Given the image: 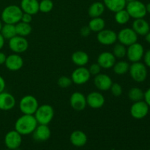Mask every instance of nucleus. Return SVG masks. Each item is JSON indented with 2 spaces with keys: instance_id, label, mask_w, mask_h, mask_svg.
Here are the masks:
<instances>
[{
  "instance_id": "obj_1",
  "label": "nucleus",
  "mask_w": 150,
  "mask_h": 150,
  "mask_svg": "<svg viewBox=\"0 0 150 150\" xmlns=\"http://www.w3.org/2000/svg\"><path fill=\"white\" fill-rule=\"evenodd\" d=\"M37 122L34 115L23 114L19 117L15 123V130L18 132L21 136L32 134L38 126Z\"/></svg>"
},
{
  "instance_id": "obj_2",
  "label": "nucleus",
  "mask_w": 150,
  "mask_h": 150,
  "mask_svg": "<svg viewBox=\"0 0 150 150\" xmlns=\"http://www.w3.org/2000/svg\"><path fill=\"white\" fill-rule=\"evenodd\" d=\"M23 13L20 6L10 4L3 9L1 14V21L4 23L16 25L21 21Z\"/></svg>"
},
{
  "instance_id": "obj_3",
  "label": "nucleus",
  "mask_w": 150,
  "mask_h": 150,
  "mask_svg": "<svg viewBox=\"0 0 150 150\" xmlns=\"http://www.w3.org/2000/svg\"><path fill=\"white\" fill-rule=\"evenodd\" d=\"M34 116L38 124L48 125L54 119V108L49 104H42L39 105Z\"/></svg>"
},
{
  "instance_id": "obj_4",
  "label": "nucleus",
  "mask_w": 150,
  "mask_h": 150,
  "mask_svg": "<svg viewBox=\"0 0 150 150\" xmlns=\"http://www.w3.org/2000/svg\"><path fill=\"white\" fill-rule=\"evenodd\" d=\"M128 72L131 79L137 83L145 81L148 76L147 67L141 62L132 63Z\"/></svg>"
},
{
  "instance_id": "obj_5",
  "label": "nucleus",
  "mask_w": 150,
  "mask_h": 150,
  "mask_svg": "<svg viewBox=\"0 0 150 150\" xmlns=\"http://www.w3.org/2000/svg\"><path fill=\"white\" fill-rule=\"evenodd\" d=\"M38 107V100L33 95H25L19 102V109L23 114L34 115Z\"/></svg>"
},
{
  "instance_id": "obj_6",
  "label": "nucleus",
  "mask_w": 150,
  "mask_h": 150,
  "mask_svg": "<svg viewBox=\"0 0 150 150\" xmlns=\"http://www.w3.org/2000/svg\"><path fill=\"white\" fill-rule=\"evenodd\" d=\"M125 10L130 15V18L133 19L144 18L146 12V4L139 0L128 1L126 4Z\"/></svg>"
},
{
  "instance_id": "obj_7",
  "label": "nucleus",
  "mask_w": 150,
  "mask_h": 150,
  "mask_svg": "<svg viewBox=\"0 0 150 150\" xmlns=\"http://www.w3.org/2000/svg\"><path fill=\"white\" fill-rule=\"evenodd\" d=\"M138 37L139 35L134 32L132 28L126 27L122 29L117 33V40L119 41V42L127 47L137 42Z\"/></svg>"
},
{
  "instance_id": "obj_8",
  "label": "nucleus",
  "mask_w": 150,
  "mask_h": 150,
  "mask_svg": "<svg viewBox=\"0 0 150 150\" xmlns=\"http://www.w3.org/2000/svg\"><path fill=\"white\" fill-rule=\"evenodd\" d=\"M8 45L10 49L13 53L20 54L27 51L29 48V42L24 37L16 35L9 40Z\"/></svg>"
},
{
  "instance_id": "obj_9",
  "label": "nucleus",
  "mask_w": 150,
  "mask_h": 150,
  "mask_svg": "<svg viewBox=\"0 0 150 150\" xmlns=\"http://www.w3.org/2000/svg\"><path fill=\"white\" fill-rule=\"evenodd\" d=\"M149 107L144 100L133 102L130 109V115L136 120H142L148 115Z\"/></svg>"
},
{
  "instance_id": "obj_10",
  "label": "nucleus",
  "mask_w": 150,
  "mask_h": 150,
  "mask_svg": "<svg viewBox=\"0 0 150 150\" xmlns=\"http://www.w3.org/2000/svg\"><path fill=\"white\" fill-rule=\"evenodd\" d=\"M144 52V48L143 45L136 42L127 46L126 57L130 62H137L143 59Z\"/></svg>"
},
{
  "instance_id": "obj_11",
  "label": "nucleus",
  "mask_w": 150,
  "mask_h": 150,
  "mask_svg": "<svg viewBox=\"0 0 150 150\" xmlns=\"http://www.w3.org/2000/svg\"><path fill=\"white\" fill-rule=\"evenodd\" d=\"M91 74L88 68L85 67H78L71 74L73 83L77 85H83L87 83L91 78Z\"/></svg>"
},
{
  "instance_id": "obj_12",
  "label": "nucleus",
  "mask_w": 150,
  "mask_h": 150,
  "mask_svg": "<svg viewBox=\"0 0 150 150\" xmlns=\"http://www.w3.org/2000/svg\"><path fill=\"white\" fill-rule=\"evenodd\" d=\"M97 40L103 45H114L117 41V33L112 29H104L98 32Z\"/></svg>"
},
{
  "instance_id": "obj_13",
  "label": "nucleus",
  "mask_w": 150,
  "mask_h": 150,
  "mask_svg": "<svg viewBox=\"0 0 150 150\" xmlns=\"http://www.w3.org/2000/svg\"><path fill=\"white\" fill-rule=\"evenodd\" d=\"M22 143V136L16 130H10L4 136V144L8 149L15 150L20 147Z\"/></svg>"
},
{
  "instance_id": "obj_14",
  "label": "nucleus",
  "mask_w": 150,
  "mask_h": 150,
  "mask_svg": "<svg viewBox=\"0 0 150 150\" xmlns=\"http://www.w3.org/2000/svg\"><path fill=\"white\" fill-rule=\"evenodd\" d=\"M70 104L71 108L75 111H83L87 105L86 96L80 92H73L70 96Z\"/></svg>"
},
{
  "instance_id": "obj_15",
  "label": "nucleus",
  "mask_w": 150,
  "mask_h": 150,
  "mask_svg": "<svg viewBox=\"0 0 150 150\" xmlns=\"http://www.w3.org/2000/svg\"><path fill=\"white\" fill-rule=\"evenodd\" d=\"M86 98V104L88 106L94 109H98V108H102L104 105L105 102V99L104 95L101 92H92L88 94Z\"/></svg>"
},
{
  "instance_id": "obj_16",
  "label": "nucleus",
  "mask_w": 150,
  "mask_h": 150,
  "mask_svg": "<svg viewBox=\"0 0 150 150\" xmlns=\"http://www.w3.org/2000/svg\"><path fill=\"white\" fill-rule=\"evenodd\" d=\"M4 65L10 71H18L23 67V59L20 54L13 53L7 56Z\"/></svg>"
},
{
  "instance_id": "obj_17",
  "label": "nucleus",
  "mask_w": 150,
  "mask_h": 150,
  "mask_svg": "<svg viewBox=\"0 0 150 150\" xmlns=\"http://www.w3.org/2000/svg\"><path fill=\"white\" fill-rule=\"evenodd\" d=\"M113 81L108 75L104 73H99L96 75L94 79V84L95 87L100 91H108L111 88Z\"/></svg>"
},
{
  "instance_id": "obj_18",
  "label": "nucleus",
  "mask_w": 150,
  "mask_h": 150,
  "mask_svg": "<svg viewBox=\"0 0 150 150\" xmlns=\"http://www.w3.org/2000/svg\"><path fill=\"white\" fill-rule=\"evenodd\" d=\"M116 57H114L112 52L104 51L99 54L97 59V63L103 69L112 68L113 66L116 63Z\"/></svg>"
},
{
  "instance_id": "obj_19",
  "label": "nucleus",
  "mask_w": 150,
  "mask_h": 150,
  "mask_svg": "<svg viewBox=\"0 0 150 150\" xmlns=\"http://www.w3.org/2000/svg\"><path fill=\"white\" fill-rule=\"evenodd\" d=\"M32 134L37 142H45L51 137V131L48 125L38 124Z\"/></svg>"
},
{
  "instance_id": "obj_20",
  "label": "nucleus",
  "mask_w": 150,
  "mask_h": 150,
  "mask_svg": "<svg viewBox=\"0 0 150 150\" xmlns=\"http://www.w3.org/2000/svg\"><path fill=\"white\" fill-rule=\"evenodd\" d=\"M16 100L12 94L7 92L0 93V110L1 111H10L15 107Z\"/></svg>"
},
{
  "instance_id": "obj_21",
  "label": "nucleus",
  "mask_w": 150,
  "mask_h": 150,
  "mask_svg": "<svg viewBox=\"0 0 150 150\" xmlns=\"http://www.w3.org/2000/svg\"><path fill=\"white\" fill-rule=\"evenodd\" d=\"M131 28L139 36H145L150 31L149 23L144 18L134 19Z\"/></svg>"
},
{
  "instance_id": "obj_22",
  "label": "nucleus",
  "mask_w": 150,
  "mask_h": 150,
  "mask_svg": "<svg viewBox=\"0 0 150 150\" xmlns=\"http://www.w3.org/2000/svg\"><path fill=\"white\" fill-rule=\"evenodd\" d=\"M20 7L23 13L34 16L39 12V1L38 0H21Z\"/></svg>"
},
{
  "instance_id": "obj_23",
  "label": "nucleus",
  "mask_w": 150,
  "mask_h": 150,
  "mask_svg": "<svg viewBox=\"0 0 150 150\" xmlns=\"http://www.w3.org/2000/svg\"><path fill=\"white\" fill-rule=\"evenodd\" d=\"M70 140L73 146L81 147L84 146L87 142V136L82 130H75L70 135Z\"/></svg>"
},
{
  "instance_id": "obj_24",
  "label": "nucleus",
  "mask_w": 150,
  "mask_h": 150,
  "mask_svg": "<svg viewBox=\"0 0 150 150\" xmlns=\"http://www.w3.org/2000/svg\"><path fill=\"white\" fill-rule=\"evenodd\" d=\"M71 59L73 64L78 67H85L89 63V57L83 51H76L72 54Z\"/></svg>"
},
{
  "instance_id": "obj_25",
  "label": "nucleus",
  "mask_w": 150,
  "mask_h": 150,
  "mask_svg": "<svg viewBox=\"0 0 150 150\" xmlns=\"http://www.w3.org/2000/svg\"><path fill=\"white\" fill-rule=\"evenodd\" d=\"M127 1L126 0H103L105 7L113 13L125 9Z\"/></svg>"
},
{
  "instance_id": "obj_26",
  "label": "nucleus",
  "mask_w": 150,
  "mask_h": 150,
  "mask_svg": "<svg viewBox=\"0 0 150 150\" xmlns=\"http://www.w3.org/2000/svg\"><path fill=\"white\" fill-rule=\"evenodd\" d=\"M105 7L103 2L101 1H95L93 2L88 9V15L91 18H92L101 17L105 12Z\"/></svg>"
},
{
  "instance_id": "obj_27",
  "label": "nucleus",
  "mask_w": 150,
  "mask_h": 150,
  "mask_svg": "<svg viewBox=\"0 0 150 150\" xmlns=\"http://www.w3.org/2000/svg\"><path fill=\"white\" fill-rule=\"evenodd\" d=\"M88 26L91 31L93 32H99L105 29V21L103 18L97 17L92 18L89 22Z\"/></svg>"
},
{
  "instance_id": "obj_28",
  "label": "nucleus",
  "mask_w": 150,
  "mask_h": 150,
  "mask_svg": "<svg viewBox=\"0 0 150 150\" xmlns=\"http://www.w3.org/2000/svg\"><path fill=\"white\" fill-rule=\"evenodd\" d=\"M112 68L113 71L115 74L118 75V76H123L129 71L130 64L127 61L120 60L119 62H116Z\"/></svg>"
},
{
  "instance_id": "obj_29",
  "label": "nucleus",
  "mask_w": 150,
  "mask_h": 150,
  "mask_svg": "<svg viewBox=\"0 0 150 150\" xmlns=\"http://www.w3.org/2000/svg\"><path fill=\"white\" fill-rule=\"evenodd\" d=\"M16 34L19 36H22L26 38V36H29L32 33V28L30 23H23V22L20 21L16 24Z\"/></svg>"
},
{
  "instance_id": "obj_30",
  "label": "nucleus",
  "mask_w": 150,
  "mask_h": 150,
  "mask_svg": "<svg viewBox=\"0 0 150 150\" xmlns=\"http://www.w3.org/2000/svg\"><path fill=\"white\" fill-rule=\"evenodd\" d=\"M4 38L5 40H10L17 35L16 34V25L13 24H9V23H4L3 24L1 30L0 32Z\"/></svg>"
},
{
  "instance_id": "obj_31",
  "label": "nucleus",
  "mask_w": 150,
  "mask_h": 150,
  "mask_svg": "<svg viewBox=\"0 0 150 150\" xmlns=\"http://www.w3.org/2000/svg\"><path fill=\"white\" fill-rule=\"evenodd\" d=\"M144 92L139 87H133L129 90L128 98L133 102L143 100Z\"/></svg>"
},
{
  "instance_id": "obj_32",
  "label": "nucleus",
  "mask_w": 150,
  "mask_h": 150,
  "mask_svg": "<svg viewBox=\"0 0 150 150\" xmlns=\"http://www.w3.org/2000/svg\"><path fill=\"white\" fill-rule=\"evenodd\" d=\"M114 19L118 24L125 25L127 23V22L130 21V16L127 12V10L125 9H123V10L115 13Z\"/></svg>"
},
{
  "instance_id": "obj_33",
  "label": "nucleus",
  "mask_w": 150,
  "mask_h": 150,
  "mask_svg": "<svg viewBox=\"0 0 150 150\" xmlns=\"http://www.w3.org/2000/svg\"><path fill=\"white\" fill-rule=\"evenodd\" d=\"M112 54H114L116 59H123L126 57L127 54V48L125 45H122L120 42L115 43L113 48Z\"/></svg>"
},
{
  "instance_id": "obj_34",
  "label": "nucleus",
  "mask_w": 150,
  "mask_h": 150,
  "mask_svg": "<svg viewBox=\"0 0 150 150\" xmlns=\"http://www.w3.org/2000/svg\"><path fill=\"white\" fill-rule=\"evenodd\" d=\"M54 8L52 0H41L39 2V11L43 13H48Z\"/></svg>"
},
{
  "instance_id": "obj_35",
  "label": "nucleus",
  "mask_w": 150,
  "mask_h": 150,
  "mask_svg": "<svg viewBox=\"0 0 150 150\" xmlns=\"http://www.w3.org/2000/svg\"><path fill=\"white\" fill-rule=\"evenodd\" d=\"M72 83H73V81H72L71 78H69L67 76H61L58 79V81H57V84H58V86L59 87L63 88V89L70 87Z\"/></svg>"
},
{
  "instance_id": "obj_36",
  "label": "nucleus",
  "mask_w": 150,
  "mask_h": 150,
  "mask_svg": "<svg viewBox=\"0 0 150 150\" xmlns=\"http://www.w3.org/2000/svg\"><path fill=\"white\" fill-rule=\"evenodd\" d=\"M109 90H111V94H112L114 97H119L122 94L123 89L120 83H113Z\"/></svg>"
},
{
  "instance_id": "obj_37",
  "label": "nucleus",
  "mask_w": 150,
  "mask_h": 150,
  "mask_svg": "<svg viewBox=\"0 0 150 150\" xmlns=\"http://www.w3.org/2000/svg\"><path fill=\"white\" fill-rule=\"evenodd\" d=\"M101 69L102 68H101L99 64L96 62V63H93V64H91V65L89 66V68H88V70H89L91 76H95L96 75L100 73Z\"/></svg>"
},
{
  "instance_id": "obj_38",
  "label": "nucleus",
  "mask_w": 150,
  "mask_h": 150,
  "mask_svg": "<svg viewBox=\"0 0 150 150\" xmlns=\"http://www.w3.org/2000/svg\"><path fill=\"white\" fill-rule=\"evenodd\" d=\"M143 59L144 64L146 67L150 68V49L145 51L144 54Z\"/></svg>"
},
{
  "instance_id": "obj_39",
  "label": "nucleus",
  "mask_w": 150,
  "mask_h": 150,
  "mask_svg": "<svg viewBox=\"0 0 150 150\" xmlns=\"http://www.w3.org/2000/svg\"><path fill=\"white\" fill-rule=\"evenodd\" d=\"M32 15L29 14V13H23V15H22V17H21V21L23 22V23H30L32 21Z\"/></svg>"
},
{
  "instance_id": "obj_40",
  "label": "nucleus",
  "mask_w": 150,
  "mask_h": 150,
  "mask_svg": "<svg viewBox=\"0 0 150 150\" xmlns=\"http://www.w3.org/2000/svg\"><path fill=\"white\" fill-rule=\"evenodd\" d=\"M91 32H92V31H91V29H89V27L88 26H83L80 30L81 35L82 37H84V38L89 36Z\"/></svg>"
},
{
  "instance_id": "obj_41",
  "label": "nucleus",
  "mask_w": 150,
  "mask_h": 150,
  "mask_svg": "<svg viewBox=\"0 0 150 150\" xmlns=\"http://www.w3.org/2000/svg\"><path fill=\"white\" fill-rule=\"evenodd\" d=\"M144 100L146 103L149 105V107L150 108V87L148 89H146V92H144Z\"/></svg>"
},
{
  "instance_id": "obj_42",
  "label": "nucleus",
  "mask_w": 150,
  "mask_h": 150,
  "mask_svg": "<svg viewBox=\"0 0 150 150\" xmlns=\"http://www.w3.org/2000/svg\"><path fill=\"white\" fill-rule=\"evenodd\" d=\"M6 86V82L4 81V78L2 76H0V93L2 92H4V89H5Z\"/></svg>"
},
{
  "instance_id": "obj_43",
  "label": "nucleus",
  "mask_w": 150,
  "mask_h": 150,
  "mask_svg": "<svg viewBox=\"0 0 150 150\" xmlns=\"http://www.w3.org/2000/svg\"><path fill=\"white\" fill-rule=\"evenodd\" d=\"M6 58H7V56L4 53L0 51V65H2L4 64L6 61Z\"/></svg>"
},
{
  "instance_id": "obj_44",
  "label": "nucleus",
  "mask_w": 150,
  "mask_h": 150,
  "mask_svg": "<svg viewBox=\"0 0 150 150\" xmlns=\"http://www.w3.org/2000/svg\"><path fill=\"white\" fill-rule=\"evenodd\" d=\"M4 43H5V39H4V37L1 35V34L0 33V51L3 48Z\"/></svg>"
},
{
  "instance_id": "obj_45",
  "label": "nucleus",
  "mask_w": 150,
  "mask_h": 150,
  "mask_svg": "<svg viewBox=\"0 0 150 150\" xmlns=\"http://www.w3.org/2000/svg\"><path fill=\"white\" fill-rule=\"evenodd\" d=\"M145 40H146V41L148 43L150 44V31L145 35Z\"/></svg>"
},
{
  "instance_id": "obj_46",
  "label": "nucleus",
  "mask_w": 150,
  "mask_h": 150,
  "mask_svg": "<svg viewBox=\"0 0 150 150\" xmlns=\"http://www.w3.org/2000/svg\"><path fill=\"white\" fill-rule=\"evenodd\" d=\"M146 10L147 13H149L150 14V2L147 3V4H146Z\"/></svg>"
},
{
  "instance_id": "obj_47",
  "label": "nucleus",
  "mask_w": 150,
  "mask_h": 150,
  "mask_svg": "<svg viewBox=\"0 0 150 150\" xmlns=\"http://www.w3.org/2000/svg\"><path fill=\"white\" fill-rule=\"evenodd\" d=\"M2 26H3V22H2V21L0 20V32H1Z\"/></svg>"
},
{
  "instance_id": "obj_48",
  "label": "nucleus",
  "mask_w": 150,
  "mask_h": 150,
  "mask_svg": "<svg viewBox=\"0 0 150 150\" xmlns=\"http://www.w3.org/2000/svg\"><path fill=\"white\" fill-rule=\"evenodd\" d=\"M126 1H127V2H128V1H135V0H126Z\"/></svg>"
},
{
  "instance_id": "obj_49",
  "label": "nucleus",
  "mask_w": 150,
  "mask_h": 150,
  "mask_svg": "<svg viewBox=\"0 0 150 150\" xmlns=\"http://www.w3.org/2000/svg\"><path fill=\"white\" fill-rule=\"evenodd\" d=\"M5 150H10V149H5Z\"/></svg>"
},
{
  "instance_id": "obj_50",
  "label": "nucleus",
  "mask_w": 150,
  "mask_h": 150,
  "mask_svg": "<svg viewBox=\"0 0 150 150\" xmlns=\"http://www.w3.org/2000/svg\"><path fill=\"white\" fill-rule=\"evenodd\" d=\"M122 150H125V149H122Z\"/></svg>"
},
{
  "instance_id": "obj_51",
  "label": "nucleus",
  "mask_w": 150,
  "mask_h": 150,
  "mask_svg": "<svg viewBox=\"0 0 150 150\" xmlns=\"http://www.w3.org/2000/svg\"><path fill=\"white\" fill-rule=\"evenodd\" d=\"M149 150H150V149H149Z\"/></svg>"
}]
</instances>
